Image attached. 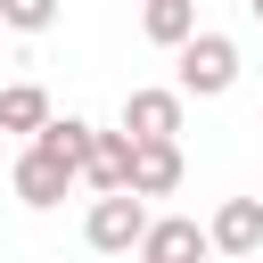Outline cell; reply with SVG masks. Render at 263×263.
Returning <instances> with one entry per match:
<instances>
[{"label":"cell","instance_id":"cell-2","mask_svg":"<svg viewBox=\"0 0 263 263\" xmlns=\"http://www.w3.org/2000/svg\"><path fill=\"white\" fill-rule=\"evenodd\" d=\"M148 197L140 189H115V197H90V222H82V238L99 247V255H140V238H148Z\"/></svg>","mask_w":263,"mask_h":263},{"label":"cell","instance_id":"cell-3","mask_svg":"<svg viewBox=\"0 0 263 263\" xmlns=\"http://www.w3.org/2000/svg\"><path fill=\"white\" fill-rule=\"evenodd\" d=\"M205 247H214L205 222H189V214H156L148 238H140V263H205Z\"/></svg>","mask_w":263,"mask_h":263},{"label":"cell","instance_id":"cell-1","mask_svg":"<svg viewBox=\"0 0 263 263\" xmlns=\"http://www.w3.org/2000/svg\"><path fill=\"white\" fill-rule=\"evenodd\" d=\"M230 82H238V41H230V33H197V41H181V74H173L181 99H222Z\"/></svg>","mask_w":263,"mask_h":263},{"label":"cell","instance_id":"cell-11","mask_svg":"<svg viewBox=\"0 0 263 263\" xmlns=\"http://www.w3.org/2000/svg\"><path fill=\"white\" fill-rule=\"evenodd\" d=\"M0 132H33V140H41V132H49V90H41V82H8V90H0Z\"/></svg>","mask_w":263,"mask_h":263},{"label":"cell","instance_id":"cell-4","mask_svg":"<svg viewBox=\"0 0 263 263\" xmlns=\"http://www.w3.org/2000/svg\"><path fill=\"white\" fill-rule=\"evenodd\" d=\"M214 247L230 255V263H255L263 255V197H230V205H214Z\"/></svg>","mask_w":263,"mask_h":263},{"label":"cell","instance_id":"cell-5","mask_svg":"<svg viewBox=\"0 0 263 263\" xmlns=\"http://www.w3.org/2000/svg\"><path fill=\"white\" fill-rule=\"evenodd\" d=\"M181 90H132L123 99V132L132 140H181Z\"/></svg>","mask_w":263,"mask_h":263},{"label":"cell","instance_id":"cell-6","mask_svg":"<svg viewBox=\"0 0 263 263\" xmlns=\"http://www.w3.org/2000/svg\"><path fill=\"white\" fill-rule=\"evenodd\" d=\"M181 140H132V189L140 197H173L181 189Z\"/></svg>","mask_w":263,"mask_h":263},{"label":"cell","instance_id":"cell-7","mask_svg":"<svg viewBox=\"0 0 263 263\" xmlns=\"http://www.w3.org/2000/svg\"><path fill=\"white\" fill-rule=\"evenodd\" d=\"M66 189H74V173H66V164H58L49 148H25V156H16V197H25L33 214H49V205H58Z\"/></svg>","mask_w":263,"mask_h":263},{"label":"cell","instance_id":"cell-8","mask_svg":"<svg viewBox=\"0 0 263 263\" xmlns=\"http://www.w3.org/2000/svg\"><path fill=\"white\" fill-rule=\"evenodd\" d=\"M33 148H49V156L82 181V173H90V148H99V123H82V115H49V132H41Z\"/></svg>","mask_w":263,"mask_h":263},{"label":"cell","instance_id":"cell-13","mask_svg":"<svg viewBox=\"0 0 263 263\" xmlns=\"http://www.w3.org/2000/svg\"><path fill=\"white\" fill-rule=\"evenodd\" d=\"M247 8H255V25H263V0H247Z\"/></svg>","mask_w":263,"mask_h":263},{"label":"cell","instance_id":"cell-9","mask_svg":"<svg viewBox=\"0 0 263 263\" xmlns=\"http://www.w3.org/2000/svg\"><path fill=\"white\" fill-rule=\"evenodd\" d=\"M140 33H148L156 49L197 41V0H140Z\"/></svg>","mask_w":263,"mask_h":263},{"label":"cell","instance_id":"cell-12","mask_svg":"<svg viewBox=\"0 0 263 263\" xmlns=\"http://www.w3.org/2000/svg\"><path fill=\"white\" fill-rule=\"evenodd\" d=\"M0 25L8 33H49L58 25V0H0Z\"/></svg>","mask_w":263,"mask_h":263},{"label":"cell","instance_id":"cell-10","mask_svg":"<svg viewBox=\"0 0 263 263\" xmlns=\"http://www.w3.org/2000/svg\"><path fill=\"white\" fill-rule=\"evenodd\" d=\"M99 197H115V189H132V132H99V148H90V173H82Z\"/></svg>","mask_w":263,"mask_h":263}]
</instances>
